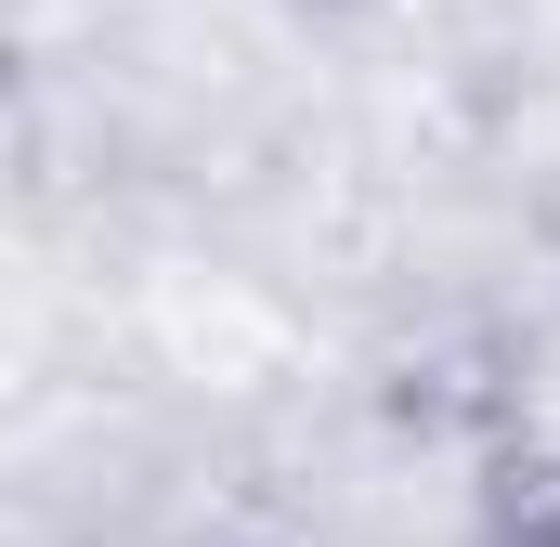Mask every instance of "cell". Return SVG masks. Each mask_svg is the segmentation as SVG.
<instances>
[{
  "label": "cell",
  "instance_id": "cell-3",
  "mask_svg": "<svg viewBox=\"0 0 560 547\" xmlns=\"http://www.w3.org/2000/svg\"><path fill=\"white\" fill-rule=\"evenodd\" d=\"M26 156H39V105H26V66L0 53V196L26 183Z\"/></svg>",
  "mask_w": 560,
  "mask_h": 547
},
{
  "label": "cell",
  "instance_id": "cell-1",
  "mask_svg": "<svg viewBox=\"0 0 560 547\" xmlns=\"http://www.w3.org/2000/svg\"><path fill=\"white\" fill-rule=\"evenodd\" d=\"M522 392H535V339L509 313H430L418 339L378 352V417L418 443H456V456H482L522 417Z\"/></svg>",
  "mask_w": 560,
  "mask_h": 547
},
{
  "label": "cell",
  "instance_id": "cell-4",
  "mask_svg": "<svg viewBox=\"0 0 560 547\" xmlns=\"http://www.w3.org/2000/svg\"><path fill=\"white\" fill-rule=\"evenodd\" d=\"M313 13H365V0H313Z\"/></svg>",
  "mask_w": 560,
  "mask_h": 547
},
{
  "label": "cell",
  "instance_id": "cell-5",
  "mask_svg": "<svg viewBox=\"0 0 560 547\" xmlns=\"http://www.w3.org/2000/svg\"><path fill=\"white\" fill-rule=\"evenodd\" d=\"M469 547H495V535H469Z\"/></svg>",
  "mask_w": 560,
  "mask_h": 547
},
{
  "label": "cell",
  "instance_id": "cell-2",
  "mask_svg": "<svg viewBox=\"0 0 560 547\" xmlns=\"http://www.w3.org/2000/svg\"><path fill=\"white\" fill-rule=\"evenodd\" d=\"M469 482H482V535L495 547H560V379L522 392V417L469 456Z\"/></svg>",
  "mask_w": 560,
  "mask_h": 547
}]
</instances>
